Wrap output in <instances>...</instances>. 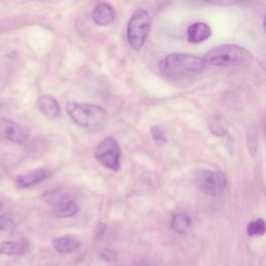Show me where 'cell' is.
Returning <instances> with one entry per match:
<instances>
[{"label":"cell","instance_id":"cell-1","mask_svg":"<svg viewBox=\"0 0 266 266\" xmlns=\"http://www.w3.org/2000/svg\"><path fill=\"white\" fill-rule=\"evenodd\" d=\"M206 67L203 58L187 53H172L164 57L160 69L171 79H180L186 76L199 74Z\"/></svg>","mask_w":266,"mask_h":266},{"label":"cell","instance_id":"cell-2","mask_svg":"<svg viewBox=\"0 0 266 266\" xmlns=\"http://www.w3.org/2000/svg\"><path fill=\"white\" fill-rule=\"evenodd\" d=\"M67 111L76 124L86 129H102L108 122V112L96 104L70 102L67 104Z\"/></svg>","mask_w":266,"mask_h":266},{"label":"cell","instance_id":"cell-3","mask_svg":"<svg viewBox=\"0 0 266 266\" xmlns=\"http://www.w3.org/2000/svg\"><path fill=\"white\" fill-rule=\"evenodd\" d=\"M252 54L242 46L235 44H225L212 48L203 60L206 65L226 67L230 65H243L250 61Z\"/></svg>","mask_w":266,"mask_h":266},{"label":"cell","instance_id":"cell-4","mask_svg":"<svg viewBox=\"0 0 266 266\" xmlns=\"http://www.w3.org/2000/svg\"><path fill=\"white\" fill-rule=\"evenodd\" d=\"M151 28V17L146 9H136L127 26V40L130 46L135 49H142L149 35Z\"/></svg>","mask_w":266,"mask_h":266},{"label":"cell","instance_id":"cell-5","mask_svg":"<svg viewBox=\"0 0 266 266\" xmlns=\"http://www.w3.org/2000/svg\"><path fill=\"white\" fill-rule=\"evenodd\" d=\"M194 181L202 193L212 197L222 196L227 186L224 173L206 169L196 170L194 172Z\"/></svg>","mask_w":266,"mask_h":266},{"label":"cell","instance_id":"cell-6","mask_svg":"<svg viewBox=\"0 0 266 266\" xmlns=\"http://www.w3.org/2000/svg\"><path fill=\"white\" fill-rule=\"evenodd\" d=\"M95 157L106 169L118 172L121 168V148L117 139L112 136L103 138L96 147Z\"/></svg>","mask_w":266,"mask_h":266},{"label":"cell","instance_id":"cell-7","mask_svg":"<svg viewBox=\"0 0 266 266\" xmlns=\"http://www.w3.org/2000/svg\"><path fill=\"white\" fill-rule=\"evenodd\" d=\"M0 132L9 142L16 144H23L28 137V132L21 125L7 119L0 120Z\"/></svg>","mask_w":266,"mask_h":266},{"label":"cell","instance_id":"cell-8","mask_svg":"<svg viewBox=\"0 0 266 266\" xmlns=\"http://www.w3.org/2000/svg\"><path fill=\"white\" fill-rule=\"evenodd\" d=\"M50 176H51V173L46 169H35L18 176L16 182L18 186L22 188H27L46 180Z\"/></svg>","mask_w":266,"mask_h":266},{"label":"cell","instance_id":"cell-9","mask_svg":"<svg viewBox=\"0 0 266 266\" xmlns=\"http://www.w3.org/2000/svg\"><path fill=\"white\" fill-rule=\"evenodd\" d=\"M115 10L113 7L106 3V2H100L96 5L93 11V21L98 26H107L115 21Z\"/></svg>","mask_w":266,"mask_h":266},{"label":"cell","instance_id":"cell-10","mask_svg":"<svg viewBox=\"0 0 266 266\" xmlns=\"http://www.w3.org/2000/svg\"><path fill=\"white\" fill-rule=\"evenodd\" d=\"M211 28L207 23L196 22L187 28V40L193 44H199L206 41L211 35Z\"/></svg>","mask_w":266,"mask_h":266},{"label":"cell","instance_id":"cell-11","mask_svg":"<svg viewBox=\"0 0 266 266\" xmlns=\"http://www.w3.org/2000/svg\"><path fill=\"white\" fill-rule=\"evenodd\" d=\"M37 108L43 115L49 119L53 120L57 118L60 113V107L57 101L49 95H43L37 99Z\"/></svg>","mask_w":266,"mask_h":266},{"label":"cell","instance_id":"cell-12","mask_svg":"<svg viewBox=\"0 0 266 266\" xmlns=\"http://www.w3.org/2000/svg\"><path fill=\"white\" fill-rule=\"evenodd\" d=\"M80 247L79 240L71 235L61 236L53 240V248L60 254H70Z\"/></svg>","mask_w":266,"mask_h":266},{"label":"cell","instance_id":"cell-13","mask_svg":"<svg viewBox=\"0 0 266 266\" xmlns=\"http://www.w3.org/2000/svg\"><path fill=\"white\" fill-rule=\"evenodd\" d=\"M208 126L211 133L217 136H225L229 130V123L222 115H214L209 118Z\"/></svg>","mask_w":266,"mask_h":266},{"label":"cell","instance_id":"cell-14","mask_svg":"<svg viewBox=\"0 0 266 266\" xmlns=\"http://www.w3.org/2000/svg\"><path fill=\"white\" fill-rule=\"evenodd\" d=\"M78 211H79V206L72 200L61 203V204L54 207V214L57 218L60 219L72 218L74 215L77 214Z\"/></svg>","mask_w":266,"mask_h":266},{"label":"cell","instance_id":"cell-15","mask_svg":"<svg viewBox=\"0 0 266 266\" xmlns=\"http://www.w3.org/2000/svg\"><path fill=\"white\" fill-rule=\"evenodd\" d=\"M189 226H191V219H189L186 213L183 212L176 213L172 219V228L177 233L179 234L185 233Z\"/></svg>","mask_w":266,"mask_h":266},{"label":"cell","instance_id":"cell-16","mask_svg":"<svg viewBox=\"0 0 266 266\" xmlns=\"http://www.w3.org/2000/svg\"><path fill=\"white\" fill-rule=\"evenodd\" d=\"M42 199L44 202L48 203V204L52 205L54 207L61 204V203L71 200L69 196H67L65 193L59 192V191H47L42 195Z\"/></svg>","mask_w":266,"mask_h":266},{"label":"cell","instance_id":"cell-17","mask_svg":"<svg viewBox=\"0 0 266 266\" xmlns=\"http://www.w3.org/2000/svg\"><path fill=\"white\" fill-rule=\"evenodd\" d=\"M24 253L22 245L14 242H4L0 244V254L7 256H17Z\"/></svg>","mask_w":266,"mask_h":266},{"label":"cell","instance_id":"cell-18","mask_svg":"<svg viewBox=\"0 0 266 266\" xmlns=\"http://www.w3.org/2000/svg\"><path fill=\"white\" fill-rule=\"evenodd\" d=\"M247 230L250 236H261L265 233V223L262 219L253 221L248 225Z\"/></svg>","mask_w":266,"mask_h":266},{"label":"cell","instance_id":"cell-19","mask_svg":"<svg viewBox=\"0 0 266 266\" xmlns=\"http://www.w3.org/2000/svg\"><path fill=\"white\" fill-rule=\"evenodd\" d=\"M151 135H152V138H153V141L155 142V144L158 146H163L168 143L166 132H164L163 128L160 125H155L151 128Z\"/></svg>","mask_w":266,"mask_h":266},{"label":"cell","instance_id":"cell-20","mask_svg":"<svg viewBox=\"0 0 266 266\" xmlns=\"http://www.w3.org/2000/svg\"><path fill=\"white\" fill-rule=\"evenodd\" d=\"M14 223L8 218L5 217H0V231H7L10 230Z\"/></svg>","mask_w":266,"mask_h":266},{"label":"cell","instance_id":"cell-21","mask_svg":"<svg viewBox=\"0 0 266 266\" xmlns=\"http://www.w3.org/2000/svg\"><path fill=\"white\" fill-rule=\"evenodd\" d=\"M101 258H102L104 261H115L117 257L112 251L104 250L102 253H101Z\"/></svg>","mask_w":266,"mask_h":266},{"label":"cell","instance_id":"cell-22","mask_svg":"<svg viewBox=\"0 0 266 266\" xmlns=\"http://www.w3.org/2000/svg\"><path fill=\"white\" fill-rule=\"evenodd\" d=\"M2 207H3V204H2V202H1V201H0V210H1V209H2Z\"/></svg>","mask_w":266,"mask_h":266}]
</instances>
